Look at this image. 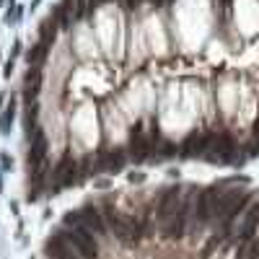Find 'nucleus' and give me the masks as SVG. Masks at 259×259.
Returning <instances> with one entry per match:
<instances>
[{
  "instance_id": "1",
  "label": "nucleus",
  "mask_w": 259,
  "mask_h": 259,
  "mask_svg": "<svg viewBox=\"0 0 259 259\" xmlns=\"http://www.w3.org/2000/svg\"><path fill=\"white\" fill-rule=\"evenodd\" d=\"M99 207H101V212H104V220H106L109 231H112L125 246H137L140 244V238H143V223L140 220L122 215L112 202H101Z\"/></svg>"
},
{
  "instance_id": "2",
  "label": "nucleus",
  "mask_w": 259,
  "mask_h": 259,
  "mask_svg": "<svg viewBox=\"0 0 259 259\" xmlns=\"http://www.w3.org/2000/svg\"><path fill=\"white\" fill-rule=\"evenodd\" d=\"M57 233L68 238V244L76 249V254L80 259H99L101 249H99V241H96V233H91L86 228H68V226L57 228Z\"/></svg>"
},
{
  "instance_id": "3",
  "label": "nucleus",
  "mask_w": 259,
  "mask_h": 259,
  "mask_svg": "<svg viewBox=\"0 0 259 259\" xmlns=\"http://www.w3.org/2000/svg\"><path fill=\"white\" fill-rule=\"evenodd\" d=\"M181 197H184V189L179 187H166L163 192H161V197H158V202H155V220L163 226V223H169V220L174 218V212L179 210V205H181Z\"/></svg>"
},
{
  "instance_id": "4",
  "label": "nucleus",
  "mask_w": 259,
  "mask_h": 259,
  "mask_svg": "<svg viewBox=\"0 0 259 259\" xmlns=\"http://www.w3.org/2000/svg\"><path fill=\"white\" fill-rule=\"evenodd\" d=\"M212 140H215V132H189L187 140L179 145V153L184 158H200L210 151Z\"/></svg>"
},
{
  "instance_id": "5",
  "label": "nucleus",
  "mask_w": 259,
  "mask_h": 259,
  "mask_svg": "<svg viewBox=\"0 0 259 259\" xmlns=\"http://www.w3.org/2000/svg\"><path fill=\"white\" fill-rule=\"evenodd\" d=\"M83 177H80V166L78 161L73 158V155H65V158L54 166V181H57V189L62 187H73V184H78Z\"/></svg>"
},
{
  "instance_id": "6",
  "label": "nucleus",
  "mask_w": 259,
  "mask_h": 259,
  "mask_svg": "<svg viewBox=\"0 0 259 259\" xmlns=\"http://www.w3.org/2000/svg\"><path fill=\"white\" fill-rule=\"evenodd\" d=\"M42 252H44V257H47V259H80L76 254V249L68 244V238L60 236L57 231H52V236L44 241Z\"/></svg>"
},
{
  "instance_id": "7",
  "label": "nucleus",
  "mask_w": 259,
  "mask_h": 259,
  "mask_svg": "<svg viewBox=\"0 0 259 259\" xmlns=\"http://www.w3.org/2000/svg\"><path fill=\"white\" fill-rule=\"evenodd\" d=\"M78 212H80L83 223H86V228L91 231V233H96V236H106V233H109V226H106L104 212H101L99 205H94V202H86L83 207H78Z\"/></svg>"
},
{
  "instance_id": "8",
  "label": "nucleus",
  "mask_w": 259,
  "mask_h": 259,
  "mask_svg": "<svg viewBox=\"0 0 259 259\" xmlns=\"http://www.w3.org/2000/svg\"><path fill=\"white\" fill-rule=\"evenodd\" d=\"M99 161H101V166H104L109 174H117V171H122L125 166H127L130 155H127L125 148H112V151H104V153H101Z\"/></svg>"
},
{
  "instance_id": "9",
  "label": "nucleus",
  "mask_w": 259,
  "mask_h": 259,
  "mask_svg": "<svg viewBox=\"0 0 259 259\" xmlns=\"http://www.w3.org/2000/svg\"><path fill=\"white\" fill-rule=\"evenodd\" d=\"M31 140V148H29V166H36L44 161V155H47V137L39 127H36V132L29 137Z\"/></svg>"
},
{
  "instance_id": "10",
  "label": "nucleus",
  "mask_w": 259,
  "mask_h": 259,
  "mask_svg": "<svg viewBox=\"0 0 259 259\" xmlns=\"http://www.w3.org/2000/svg\"><path fill=\"white\" fill-rule=\"evenodd\" d=\"M39 68H29L26 70V76H24V104H34V99L36 94H39Z\"/></svg>"
},
{
  "instance_id": "11",
  "label": "nucleus",
  "mask_w": 259,
  "mask_h": 259,
  "mask_svg": "<svg viewBox=\"0 0 259 259\" xmlns=\"http://www.w3.org/2000/svg\"><path fill=\"white\" fill-rule=\"evenodd\" d=\"M57 29H60V26H57V21H54L52 16H47V18H44V21L39 24V36H42V42L47 44V47L54 42V36H57Z\"/></svg>"
},
{
  "instance_id": "12",
  "label": "nucleus",
  "mask_w": 259,
  "mask_h": 259,
  "mask_svg": "<svg viewBox=\"0 0 259 259\" xmlns=\"http://www.w3.org/2000/svg\"><path fill=\"white\" fill-rule=\"evenodd\" d=\"M47 52H50V47L44 42H39V44H34V47L26 52V62L31 65V68H39V65L47 60Z\"/></svg>"
},
{
  "instance_id": "13",
  "label": "nucleus",
  "mask_w": 259,
  "mask_h": 259,
  "mask_svg": "<svg viewBox=\"0 0 259 259\" xmlns=\"http://www.w3.org/2000/svg\"><path fill=\"white\" fill-rule=\"evenodd\" d=\"M13 119H16V99L8 101L5 112L0 114V135H11V125H13Z\"/></svg>"
},
{
  "instance_id": "14",
  "label": "nucleus",
  "mask_w": 259,
  "mask_h": 259,
  "mask_svg": "<svg viewBox=\"0 0 259 259\" xmlns=\"http://www.w3.org/2000/svg\"><path fill=\"white\" fill-rule=\"evenodd\" d=\"M52 18L57 21V26H60V29H70V24L76 21V16H73V13L68 11V8H62L60 3H57V8L52 11Z\"/></svg>"
},
{
  "instance_id": "15",
  "label": "nucleus",
  "mask_w": 259,
  "mask_h": 259,
  "mask_svg": "<svg viewBox=\"0 0 259 259\" xmlns=\"http://www.w3.org/2000/svg\"><path fill=\"white\" fill-rule=\"evenodd\" d=\"M238 259H259V238H252V241L238 252Z\"/></svg>"
},
{
  "instance_id": "16",
  "label": "nucleus",
  "mask_w": 259,
  "mask_h": 259,
  "mask_svg": "<svg viewBox=\"0 0 259 259\" xmlns=\"http://www.w3.org/2000/svg\"><path fill=\"white\" fill-rule=\"evenodd\" d=\"M88 18V0H76V21Z\"/></svg>"
},
{
  "instance_id": "17",
  "label": "nucleus",
  "mask_w": 259,
  "mask_h": 259,
  "mask_svg": "<svg viewBox=\"0 0 259 259\" xmlns=\"http://www.w3.org/2000/svg\"><path fill=\"white\" fill-rule=\"evenodd\" d=\"M0 163H3V169H5V171H11L13 158H11V155H8V153H3V155H0Z\"/></svg>"
},
{
  "instance_id": "18",
  "label": "nucleus",
  "mask_w": 259,
  "mask_h": 259,
  "mask_svg": "<svg viewBox=\"0 0 259 259\" xmlns=\"http://www.w3.org/2000/svg\"><path fill=\"white\" fill-rule=\"evenodd\" d=\"M96 189H109V179H96Z\"/></svg>"
},
{
  "instance_id": "19",
  "label": "nucleus",
  "mask_w": 259,
  "mask_h": 259,
  "mask_svg": "<svg viewBox=\"0 0 259 259\" xmlns=\"http://www.w3.org/2000/svg\"><path fill=\"white\" fill-rule=\"evenodd\" d=\"M11 73H13V60H8V62H5V70H3V76H5V78H11Z\"/></svg>"
},
{
  "instance_id": "20",
  "label": "nucleus",
  "mask_w": 259,
  "mask_h": 259,
  "mask_svg": "<svg viewBox=\"0 0 259 259\" xmlns=\"http://www.w3.org/2000/svg\"><path fill=\"white\" fill-rule=\"evenodd\" d=\"M130 181H132V184H140V181H145V177H143V174H130Z\"/></svg>"
},
{
  "instance_id": "21",
  "label": "nucleus",
  "mask_w": 259,
  "mask_h": 259,
  "mask_svg": "<svg viewBox=\"0 0 259 259\" xmlns=\"http://www.w3.org/2000/svg\"><path fill=\"white\" fill-rule=\"evenodd\" d=\"M148 3H151V5H155V8H158V5H163V3H166V0H148Z\"/></svg>"
}]
</instances>
